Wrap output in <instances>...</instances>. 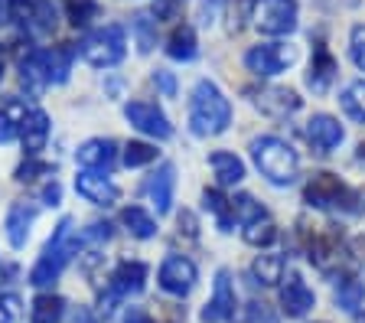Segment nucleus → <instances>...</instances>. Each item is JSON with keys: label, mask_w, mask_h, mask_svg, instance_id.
Returning a JSON list of instances; mask_svg holds the SVG:
<instances>
[{"label": "nucleus", "mask_w": 365, "mask_h": 323, "mask_svg": "<svg viewBox=\"0 0 365 323\" xmlns=\"http://www.w3.org/2000/svg\"><path fill=\"white\" fill-rule=\"evenodd\" d=\"M228 124H232V105H228V98L219 92V85L209 82V78L196 82L192 98H190L192 134H199V138H215V134L225 131Z\"/></svg>", "instance_id": "1"}, {"label": "nucleus", "mask_w": 365, "mask_h": 323, "mask_svg": "<svg viewBox=\"0 0 365 323\" xmlns=\"http://www.w3.org/2000/svg\"><path fill=\"white\" fill-rule=\"evenodd\" d=\"M78 248V239H76V222L72 219H62L59 225H56L53 232V239L46 242L43 255H39V262L33 265L30 271V284L33 287H49L59 281L62 268L68 265V258L76 255Z\"/></svg>", "instance_id": "2"}, {"label": "nucleus", "mask_w": 365, "mask_h": 323, "mask_svg": "<svg viewBox=\"0 0 365 323\" xmlns=\"http://www.w3.org/2000/svg\"><path fill=\"white\" fill-rule=\"evenodd\" d=\"M251 157L258 163V170L271 180L274 186H287L297 180V170H300V157L287 140L264 134V138L251 140Z\"/></svg>", "instance_id": "3"}, {"label": "nucleus", "mask_w": 365, "mask_h": 323, "mask_svg": "<svg viewBox=\"0 0 365 323\" xmlns=\"http://www.w3.org/2000/svg\"><path fill=\"white\" fill-rule=\"evenodd\" d=\"M362 193H352L333 173H313L304 186V202L310 209H346V212H362Z\"/></svg>", "instance_id": "4"}, {"label": "nucleus", "mask_w": 365, "mask_h": 323, "mask_svg": "<svg viewBox=\"0 0 365 323\" xmlns=\"http://www.w3.org/2000/svg\"><path fill=\"white\" fill-rule=\"evenodd\" d=\"M124 53H128V39H124V30L118 24H108L82 39V56L95 69H111V66H118V62L124 59Z\"/></svg>", "instance_id": "5"}, {"label": "nucleus", "mask_w": 365, "mask_h": 323, "mask_svg": "<svg viewBox=\"0 0 365 323\" xmlns=\"http://www.w3.org/2000/svg\"><path fill=\"white\" fill-rule=\"evenodd\" d=\"M307 239V258L317 265L319 271H336L342 262H346V239H342V232L336 225H323L317 232H304Z\"/></svg>", "instance_id": "6"}, {"label": "nucleus", "mask_w": 365, "mask_h": 323, "mask_svg": "<svg viewBox=\"0 0 365 323\" xmlns=\"http://www.w3.org/2000/svg\"><path fill=\"white\" fill-rule=\"evenodd\" d=\"M294 59H297V53L287 43H261V46H251L245 53V66L261 78H271L277 72H284Z\"/></svg>", "instance_id": "7"}, {"label": "nucleus", "mask_w": 365, "mask_h": 323, "mask_svg": "<svg viewBox=\"0 0 365 323\" xmlns=\"http://www.w3.org/2000/svg\"><path fill=\"white\" fill-rule=\"evenodd\" d=\"M255 24L267 36H287L297 30V0H264L255 7Z\"/></svg>", "instance_id": "8"}, {"label": "nucleus", "mask_w": 365, "mask_h": 323, "mask_svg": "<svg viewBox=\"0 0 365 323\" xmlns=\"http://www.w3.org/2000/svg\"><path fill=\"white\" fill-rule=\"evenodd\" d=\"M124 118L130 121V128H137V131L147 134V138L167 140L170 134H173L167 115H163L153 101H128V105H124Z\"/></svg>", "instance_id": "9"}, {"label": "nucleus", "mask_w": 365, "mask_h": 323, "mask_svg": "<svg viewBox=\"0 0 365 323\" xmlns=\"http://www.w3.org/2000/svg\"><path fill=\"white\" fill-rule=\"evenodd\" d=\"M160 287L173 297H186L196 287V265L186 255H170L167 262L160 265Z\"/></svg>", "instance_id": "10"}, {"label": "nucleus", "mask_w": 365, "mask_h": 323, "mask_svg": "<svg viewBox=\"0 0 365 323\" xmlns=\"http://www.w3.org/2000/svg\"><path fill=\"white\" fill-rule=\"evenodd\" d=\"M202 323H225V320H235V291H232V275L225 268L215 275V291L212 300L202 307Z\"/></svg>", "instance_id": "11"}, {"label": "nucleus", "mask_w": 365, "mask_h": 323, "mask_svg": "<svg viewBox=\"0 0 365 323\" xmlns=\"http://www.w3.org/2000/svg\"><path fill=\"white\" fill-rule=\"evenodd\" d=\"M255 108L264 111L267 118L284 121V118H290L297 108H300V95H297L294 88H284V85H267V88H261V92L255 95Z\"/></svg>", "instance_id": "12"}, {"label": "nucleus", "mask_w": 365, "mask_h": 323, "mask_svg": "<svg viewBox=\"0 0 365 323\" xmlns=\"http://www.w3.org/2000/svg\"><path fill=\"white\" fill-rule=\"evenodd\" d=\"M317 304V297H313V291L307 287V281L297 271H287V281L281 284V307L287 317H294V320H300V317L310 314V307Z\"/></svg>", "instance_id": "13"}, {"label": "nucleus", "mask_w": 365, "mask_h": 323, "mask_svg": "<svg viewBox=\"0 0 365 323\" xmlns=\"http://www.w3.org/2000/svg\"><path fill=\"white\" fill-rule=\"evenodd\" d=\"M173 186H176L173 163H163L157 173H150V177H147L144 193H147V200L153 202V209H157L160 215L170 212V206H173Z\"/></svg>", "instance_id": "14"}, {"label": "nucleus", "mask_w": 365, "mask_h": 323, "mask_svg": "<svg viewBox=\"0 0 365 323\" xmlns=\"http://www.w3.org/2000/svg\"><path fill=\"white\" fill-rule=\"evenodd\" d=\"M76 190H78V196H85V200L95 202V206H111V202H118V186H114L105 173H95V170L78 173Z\"/></svg>", "instance_id": "15"}, {"label": "nucleus", "mask_w": 365, "mask_h": 323, "mask_svg": "<svg viewBox=\"0 0 365 323\" xmlns=\"http://www.w3.org/2000/svg\"><path fill=\"white\" fill-rule=\"evenodd\" d=\"M307 140L317 147L319 154H329L333 147L342 144V124L333 115H313L307 121Z\"/></svg>", "instance_id": "16"}, {"label": "nucleus", "mask_w": 365, "mask_h": 323, "mask_svg": "<svg viewBox=\"0 0 365 323\" xmlns=\"http://www.w3.org/2000/svg\"><path fill=\"white\" fill-rule=\"evenodd\" d=\"M336 72H339V62L333 59V53H329L323 43H317V46H313L310 72H307V85H310L317 95H323V92H329V85H333Z\"/></svg>", "instance_id": "17"}, {"label": "nucleus", "mask_w": 365, "mask_h": 323, "mask_svg": "<svg viewBox=\"0 0 365 323\" xmlns=\"http://www.w3.org/2000/svg\"><path fill=\"white\" fill-rule=\"evenodd\" d=\"M114 157H118V144L111 138H91L78 147V163L85 170H95V173H105L114 163Z\"/></svg>", "instance_id": "18"}, {"label": "nucleus", "mask_w": 365, "mask_h": 323, "mask_svg": "<svg viewBox=\"0 0 365 323\" xmlns=\"http://www.w3.org/2000/svg\"><path fill=\"white\" fill-rule=\"evenodd\" d=\"M147 281V265L144 262H121L111 271V294L114 297H128V294H140Z\"/></svg>", "instance_id": "19"}, {"label": "nucleus", "mask_w": 365, "mask_h": 323, "mask_svg": "<svg viewBox=\"0 0 365 323\" xmlns=\"http://www.w3.org/2000/svg\"><path fill=\"white\" fill-rule=\"evenodd\" d=\"M33 219H36V206H30V202H14V206H10L4 229H7V239H10V245H14V248L26 245Z\"/></svg>", "instance_id": "20"}, {"label": "nucleus", "mask_w": 365, "mask_h": 323, "mask_svg": "<svg viewBox=\"0 0 365 323\" xmlns=\"http://www.w3.org/2000/svg\"><path fill=\"white\" fill-rule=\"evenodd\" d=\"M26 118H30V111H26V101L23 98L0 101V144H10L23 131Z\"/></svg>", "instance_id": "21"}, {"label": "nucleus", "mask_w": 365, "mask_h": 323, "mask_svg": "<svg viewBox=\"0 0 365 323\" xmlns=\"http://www.w3.org/2000/svg\"><path fill=\"white\" fill-rule=\"evenodd\" d=\"M49 131H53L49 115H46V111H39V108H36V111H30V118H26V124H23V131H20L26 154L36 157L39 150L46 147V140H49Z\"/></svg>", "instance_id": "22"}, {"label": "nucleus", "mask_w": 365, "mask_h": 323, "mask_svg": "<svg viewBox=\"0 0 365 323\" xmlns=\"http://www.w3.org/2000/svg\"><path fill=\"white\" fill-rule=\"evenodd\" d=\"M20 82L30 95H43V88L49 85V72H46L43 53H30L20 62Z\"/></svg>", "instance_id": "23"}, {"label": "nucleus", "mask_w": 365, "mask_h": 323, "mask_svg": "<svg viewBox=\"0 0 365 323\" xmlns=\"http://www.w3.org/2000/svg\"><path fill=\"white\" fill-rule=\"evenodd\" d=\"M209 163H212V170H215L219 186H235V183L245 180V163L238 160L235 154H228V150H215V154H209Z\"/></svg>", "instance_id": "24"}, {"label": "nucleus", "mask_w": 365, "mask_h": 323, "mask_svg": "<svg viewBox=\"0 0 365 323\" xmlns=\"http://www.w3.org/2000/svg\"><path fill=\"white\" fill-rule=\"evenodd\" d=\"M196 53H199V43H196V30L192 26H176L173 33H170V39H167V56L170 59H176V62H190V59H196Z\"/></svg>", "instance_id": "25"}, {"label": "nucleus", "mask_w": 365, "mask_h": 323, "mask_svg": "<svg viewBox=\"0 0 365 323\" xmlns=\"http://www.w3.org/2000/svg\"><path fill=\"white\" fill-rule=\"evenodd\" d=\"M46 59V72H49V85H62L68 78V72H72V59H76V49L68 46H53L43 53Z\"/></svg>", "instance_id": "26"}, {"label": "nucleus", "mask_w": 365, "mask_h": 323, "mask_svg": "<svg viewBox=\"0 0 365 323\" xmlns=\"http://www.w3.org/2000/svg\"><path fill=\"white\" fill-rule=\"evenodd\" d=\"M251 277L261 287H274L284 281V258L281 255H258L251 262Z\"/></svg>", "instance_id": "27"}, {"label": "nucleus", "mask_w": 365, "mask_h": 323, "mask_svg": "<svg viewBox=\"0 0 365 323\" xmlns=\"http://www.w3.org/2000/svg\"><path fill=\"white\" fill-rule=\"evenodd\" d=\"M66 317V300L59 294H39L30 304V320L33 323H59Z\"/></svg>", "instance_id": "28"}, {"label": "nucleus", "mask_w": 365, "mask_h": 323, "mask_svg": "<svg viewBox=\"0 0 365 323\" xmlns=\"http://www.w3.org/2000/svg\"><path fill=\"white\" fill-rule=\"evenodd\" d=\"M121 222H124V229H128L134 239H153V235H157V219H153L147 209H140V206L124 209Z\"/></svg>", "instance_id": "29"}, {"label": "nucleus", "mask_w": 365, "mask_h": 323, "mask_svg": "<svg viewBox=\"0 0 365 323\" xmlns=\"http://www.w3.org/2000/svg\"><path fill=\"white\" fill-rule=\"evenodd\" d=\"M342 111L352 118V121L365 124V78H356V82L346 85V92L339 95Z\"/></svg>", "instance_id": "30"}, {"label": "nucleus", "mask_w": 365, "mask_h": 323, "mask_svg": "<svg viewBox=\"0 0 365 323\" xmlns=\"http://www.w3.org/2000/svg\"><path fill=\"white\" fill-rule=\"evenodd\" d=\"M336 304H339L342 310H349V314L362 310V304H365V284H362V281H356V277H342L339 287H336Z\"/></svg>", "instance_id": "31"}, {"label": "nucleus", "mask_w": 365, "mask_h": 323, "mask_svg": "<svg viewBox=\"0 0 365 323\" xmlns=\"http://www.w3.org/2000/svg\"><path fill=\"white\" fill-rule=\"evenodd\" d=\"M202 202L205 209L219 219V229L222 232H232V225H235V212H232V200H225L219 190H205L202 193Z\"/></svg>", "instance_id": "32"}, {"label": "nucleus", "mask_w": 365, "mask_h": 323, "mask_svg": "<svg viewBox=\"0 0 365 323\" xmlns=\"http://www.w3.org/2000/svg\"><path fill=\"white\" fill-rule=\"evenodd\" d=\"M274 239H277V225H274L271 215H261V219L245 225V242H248V245L264 248V245H271Z\"/></svg>", "instance_id": "33"}, {"label": "nucleus", "mask_w": 365, "mask_h": 323, "mask_svg": "<svg viewBox=\"0 0 365 323\" xmlns=\"http://www.w3.org/2000/svg\"><path fill=\"white\" fill-rule=\"evenodd\" d=\"M225 20L232 33H242L255 20V0H225Z\"/></svg>", "instance_id": "34"}, {"label": "nucleus", "mask_w": 365, "mask_h": 323, "mask_svg": "<svg viewBox=\"0 0 365 323\" xmlns=\"http://www.w3.org/2000/svg\"><path fill=\"white\" fill-rule=\"evenodd\" d=\"M157 160V147L153 144H144V140H130L124 147V167L128 170H137V167H147V163Z\"/></svg>", "instance_id": "35"}, {"label": "nucleus", "mask_w": 365, "mask_h": 323, "mask_svg": "<svg viewBox=\"0 0 365 323\" xmlns=\"http://www.w3.org/2000/svg\"><path fill=\"white\" fill-rule=\"evenodd\" d=\"M232 212H235V222H242V225H248V222H255V219H261V215H267L264 206L255 202V196H248V193H238L235 200H232Z\"/></svg>", "instance_id": "36"}, {"label": "nucleus", "mask_w": 365, "mask_h": 323, "mask_svg": "<svg viewBox=\"0 0 365 323\" xmlns=\"http://www.w3.org/2000/svg\"><path fill=\"white\" fill-rule=\"evenodd\" d=\"M130 26H134V36H137L140 53H150L153 43H157V20H153L150 14H137Z\"/></svg>", "instance_id": "37"}, {"label": "nucleus", "mask_w": 365, "mask_h": 323, "mask_svg": "<svg viewBox=\"0 0 365 323\" xmlns=\"http://www.w3.org/2000/svg\"><path fill=\"white\" fill-rule=\"evenodd\" d=\"M30 20L39 33H53L56 30V4L53 0H33Z\"/></svg>", "instance_id": "38"}, {"label": "nucleus", "mask_w": 365, "mask_h": 323, "mask_svg": "<svg viewBox=\"0 0 365 323\" xmlns=\"http://www.w3.org/2000/svg\"><path fill=\"white\" fill-rule=\"evenodd\" d=\"M66 14L76 26H85L98 16V0H66Z\"/></svg>", "instance_id": "39"}, {"label": "nucleus", "mask_w": 365, "mask_h": 323, "mask_svg": "<svg viewBox=\"0 0 365 323\" xmlns=\"http://www.w3.org/2000/svg\"><path fill=\"white\" fill-rule=\"evenodd\" d=\"M349 53H352V62H356L359 69L365 72V24L352 26V33H349Z\"/></svg>", "instance_id": "40"}, {"label": "nucleus", "mask_w": 365, "mask_h": 323, "mask_svg": "<svg viewBox=\"0 0 365 323\" xmlns=\"http://www.w3.org/2000/svg\"><path fill=\"white\" fill-rule=\"evenodd\" d=\"M238 323H274V314L267 310V304H258V300H251L245 314L238 317Z\"/></svg>", "instance_id": "41"}, {"label": "nucleus", "mask_w": 365, "mask_h": 323, "mask_svg": "<svg viewBox=\"0 0 365 323\" xmlns=\"http://www.w3.org/2000/svg\"><path fill=\"white\" fill-rule=\"evenodd\" d=\"M39 173H53V167H49V163H39L36 157H30L26 163L16 167V180H20V183H30V180H36Z\"/></svg>", "instance_id": "42"}, {"label": "nucleus", "mask_w": 365, "mask_h": 323, "mask_svg": "<svg viewBox=\"0 0 365 323\" xmlns=\"http://www.w3.org/2000/svg\"><path fill=\"white\" fill-rule=\"evenodd\" d=\"M111 239V225L108 222H91L88 229L82 232V239L78 242H85V245H101V242H108Z\"/></svg>", "instance_id": "43"}, {"label": "nucleus", "mask_w": 365, "mask_h": 323, "mask_svg": "<svg viewBox=\"0 0 365 323\" xmlns=\"http://www.w3.org/2000/svg\"><path fill=\"white\" fill-rule=\"evenodd\" d=\"M7 10L14 20L26 24V20H30V10H33V0H7Z\"/></svg>", "instance_id": "44"}, {"label": "nucleus", "mask_w": 365, "mask_h": 323, "mask_svg": "<svg viewBox=\"0 0 365 323\" xmlns=\"http://www.w3.org/2000/svg\"><path fill=\"white\" fill-rule=\"evenodd\" d=\"M59 200H62V186L56 183V180L53 183H46L43 186V202L46 206H59Z\"/></svg>", "instance_id": "45"}, {"label": "nucleus", "mask_w": 365, "mask_h": 323, "mask_svg": "<svg viewBox=\"0 0 365 323\" xmlns=\"http://www.w3.org/2000/svg\"><path fill=\"white\" fill-rule=\"evenodd\" d=\"M153 82L160 85V92H163V95H173V92H176V82H173V76H170V72H163V69H157V76H153Z\"/></svg>", "instance_id": "46"}, {"label": "nucleus", "mask_w": 365, "mask_h": 323, "mask_svg": "<svg viewBox=\"0 0 365 323\" xmlns=\"http://www.w3.org/2000/svg\"><path fill=\"white\" fill-rule=\"evenodd\" d=\"M124 323H153V317L147 314L144 307H130L128 314H124Z\"/></svg>", "instance_id": "47"}, {"label": "nucleus", "mask_w": 365, "mask_h": 323, "mask_svg": "<svg viewBox=\"0 0 365 323\" xmlns=\"http://www.w3.org/2000/svg\"><path fill=\"white\" fill-rule=\"evenodd\" d=\"M176 222H180V229L186 232L190 239H196V215H192V212H180V219H176Z\"/></svg>", "instance_id": "48"}, {"label": "nucleus", "mask_w": 365, "mask_h": 323, "mask_svg": "<svg viewBox=\"0 0 365 323\" xmlns=\"http://www.w3.org/2000/svg\"><path fill=\"white\" fill-rule=\"evenodd\" d=\"M72 323H101V320L91 314V307H78L76 317H72Z\"/></svg>", "instance_id": "49"}, {"label": "nucleus", "mask_w": 365, "mask_h": 323, "mask_svg": "<svg viewBox=\"0 0 365 323\" xmlns=\"http://www.w3.org/2000/svg\"><path fill=\"white\" fill-rule=\"evenodd\" d=\"M356 157H359V160L365 163V140H362V144H359V154H356Z\"/></svg>", "instance_id": "50"}, {"label": "nucleus", "mask_w": 365, "mask_h": 323, "mask_svg": "<svg viewBox=\"0 0 365 323\" xmlns=\"http://www.w3.org/2000/svg\"><path fill=\"white\" fill-rule=\"evenodd\" d=\"M0 76H4V59H0Z\"/></svg>", "instance_id": "51"}, {"label": "nucleus", "mask_w": 365, "mask_h": 323, "mask_svg": "<svg viewBox=\"0 0 365 323\" xmlns=\"http://www.w3.org/2000/svg\"><path fill=\"white\" fill-rule=\"evenodd\" d=\"M153 323H157V320H153Z\"/></svg>", "instance_id": "52"}]
</instances>
